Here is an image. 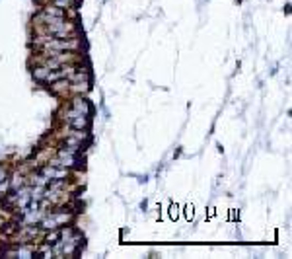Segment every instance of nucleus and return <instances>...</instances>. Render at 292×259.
Here are the masks:
<instances>
[{"label": "nucleus", "instance_id": "0eeeda50", "mask_svg": "<svg viewBox=\"0 0 292 259\" xmlns=\"http://www.w3.org/2000/svg\"><path fill=\"white\" fill-rule=\"evenodd\" d=\"M88 90H90V80L70 82V92H74V94H86Z\"/></svg>", "mask_w": 292, "mask_h": 259}, {"label": "nucleus", "instance_id": "1a4fd4ad", "mask_svg": "<svg viewBox=\"0 0 292 259\" xmlns=\"http://www.w3.org/2000/svg\"><path fill=\"white\" fill-rule=\"evenodd\" d=\"M78 0H53V6L61 8V10H68V8H74Z\"/></svg>", "mask_w": 292, "mask_h": 259}, {"label": "nucleus", "instance_id": "20e7f679", "mask_svg": "<svg viewBox=\"0 0 292 259\" xmlns=\"http://www.w3.org/2000/svg\"><path fill=\"white\" fill-rule=\"evenodd\" d=\"M51 92L55 96H65L66 92H70V82L68 78H59L55 82H51Z\"/></svg>", "mask_w": 292, "mask_h": 259}, {"label": "nucleus", "instance_id": "f257e3e1", "mask_svg": "<svg viewBox=\"0 0 292 259\" xmlns=\"http://www.w3.org/2000/svg\"><path fill=\"white\" fill-rule=\"evenodd\" d=\"M65 121L68 125V129H90V117L74 111L72 107L65 111Z\"/></svg>", "mask_w": 292, "mask_h": 259}, {"label": "nucleus", "instance_id": "9d476101", "mask_svg": "<svg viewBox=\"0 0 292 259\" xmlns=\"http://www.w3.org/2000/svg\"><path fill=\"white\" fill-rule=\"evenodd\" d=\"M61 240V228H57V230H49V234L45 236V243H49V245H53L55 242H59Z\"/></svg>", "mask_w": 292, "mask_h": 259}, {"label": "nucleus", "instance_id": "f8f14e48", "mask_svg": "<svg viewBox=\"0 0 292 259\" xmlns=\"http://www.w3.org/2000/svg\"><path fill=\"white\" fill-rule=\"evenodd\" d=\"M185 216L187 220H193V207H185Z\"/></svg>", "mask_w": 292, "mask_h": 259}, {"label": "nucleus", "instance_id": "9b49d317", "mask_svg": "<svg viewBox=\"0 0 292 259\" xmlns=\"http://www.w3.org/2000/svg\"><path fill=\"white\" fill-rule=\"evenodd\" d=\"M178 216H179V210H178L176 205H172V207H170V218H172V220H178Z\"/></svg>", "mask_w": 292, "mask_h": 259}, {"label": "nucleus", "instance_id": "6e6552de", "mask_svg": "<svg viewBox=\"0 0 292 259\" xmlns=\"http://www.w3.org/2000/svg\"><path fill=\"white\" fill-rule=\"evenodd\" d=\"M24 185H26V178L22 174H14L12 179H10V191H18Z\"/></svg>", "mask_w": 292, "mask_h": 259}, {"label": "nucleus", "instance_id": "7ed1b4c3", "mask_svg": "<svg viewBox=\"0 0 292 259\" xmlns=\"http://www.w3.org/2000/svg\"><path fill=\"white\" fill-rule=\"evenodd\" d=\"M70 107L74 109V111H78V113H82V115H92V105H90V101L86 99V97H82V96H76L72 101H70Z\"/></svg>", "mask_w": 292, "mask_h": 259}, {"label": "nucleus", "instance_id": "423d86ee", "mask_svg": "<svg viewBox=\"0 0 292 259\" xmlns=\"http://www.w3.org/2000/svg\"><path fill=\"white\" fill-rule=\"evenodd\" d=\"M49 72H51V68H47L45 65H39V66H35V68L32 70V76H33L35 82H47Z\"/></svg>", "mask_w": 292, "mask_h": 259}, {"label": "nucleus", "instance_id": "f03ea898", "mask_svg": "<svg viewBox=\"0 0 292 259\" xmlns=\"http://www.w3.org/2000/svg\"><path fill=\"white\" fill-rule=\"evenodd\" d=\"M39 172H41L49 181H53V179H66V178L70 176L68 168H59V166H51V164L43 166Z\"/></svg>", "mask_w": 292, "mask_h": 259}, {"label": "nucleus", "instance_id": "39448f33", "mask_svg": "<svg viewBox=\"0 0 292 259\" xmlns=\"http://www.w3.org/2000/svg\"><path fill=\"white\" fill-rule=\"evenodd\" d=\"M51 216L55 218V222H57V226L61 228V226H66V224H70L72 222V214L70 212H66V210H55V212H51Z\"/></svg>", "mask_w": 292, "mask_h": 259}]
</instances>
